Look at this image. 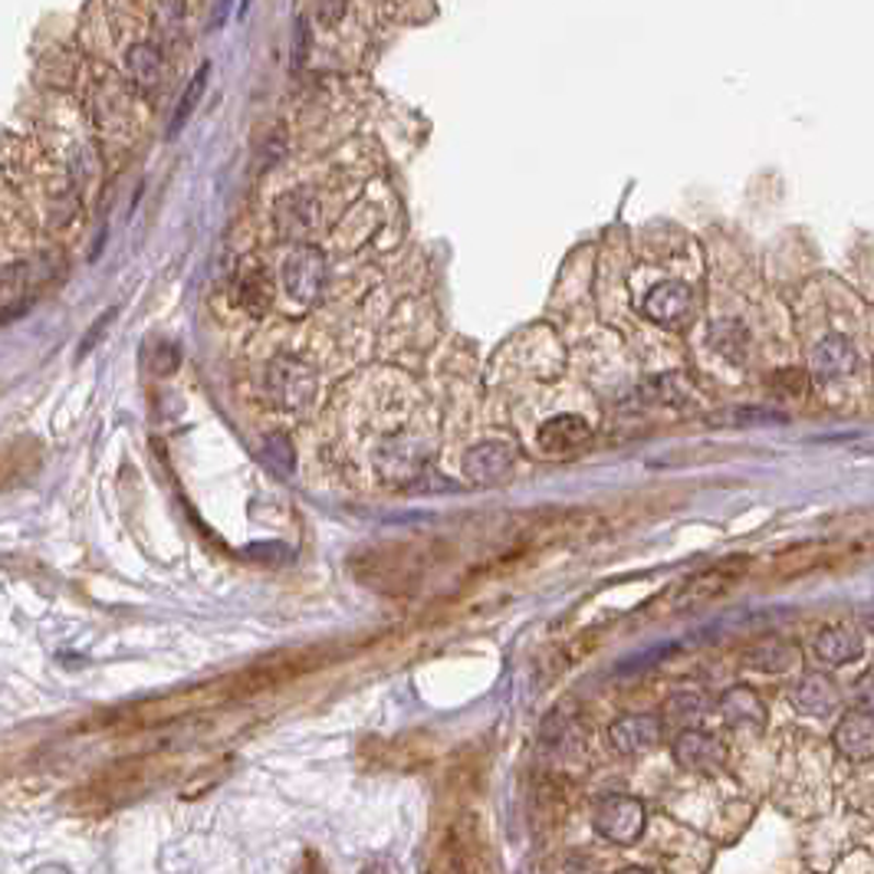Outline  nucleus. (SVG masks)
<instances>
[{"label":"nucleus","mask_w":874,"mask_h":874,"mask_svg":"<svg viewBox=\"0 0 874 874\" xmlns=\"http://www.w3.org/2000/svg\"><path fill=\"white\" fill-rule=\"evenodd\" d=\"M237 299L240 306H246L250 312H263L266 299H269V283L263 276V266H243L240 279H237Z\"/></svg>","instance_id":"f3484780"},{"label":"nucleus","mask_w":874,"mask_h":874,"mask_svg":"<svg viewBox=\"0 0 874 874\" xmlns=\"http://www.w3.org/2000/svg\"><path fill=\"white\" fill-rule=\"evenodd\" d=\"M207 76H210V66L204 62V66L194 72L191 85L184 89V95H181V102H177V108H174V118H171V125H168V135H177V131H181V125L191 118V112H194V105H197V99H200L204 85H207Z\"/></svg>","instance_id":"a211bd4d"},{"label":"nucleus","mask_w":874,"mask_h":874,"mask_svg":"<svg viewBox=\"0 0 874 874\" xmlns=\"http://www.w3.org/2000/svg\"><path fill=\"white\" fill-rule=\"evenodd\" d=\"M703 710H706V700L700 693H674L664 706V716L677 723H693Z\"/></svg>","instance_id":"6ab92c4d"},{"label":"nucleus","mask_w":874,"mask_h":874,"mask_svg":"<svg viewBox=\"0 0 874 874\" xmlns=\"http://www.w3.org/2000/svg\"><path fill=\"white\" fill-rule=\"evenodd\" d=\"M710 345L729 358V361H743L746 358V348H749V335L743 329V322H716L710 329Z\"/></svg>","instance_id":"dca6fc26"},{"label":"nucleus","mask_w":874,"mask_h":874,"mask_svg":"<svg viewBox=\"0 0 874 874\" xmlns=\"http://www.w3.org/2000/svg\"><path fill=\"white\" fill-rule=\"evenodd\" d=\"M591 437L588 424L575 414H555L549 417L542 427H539V450L549 453V457H565V453H575L578 447H585Z\"/></svg>","instance_id":"1a4fd4ad"},{"label":"nucleus","mask_w":874,"mask_h":874,"mask_svg":"<svg viewBox=\"0 0 874 874\" xmlns=\"http://www.w3.org/2000/svg\"><path fill=\"white\" fill-rule=\"evenodd\" d=\"M746 572V559H723L697 575H690L677 591H674V608H693V605H703L716 595H723L739 575Z\"/></svg>","instance_id":"f03ea898"},{"label":"nucleus","mask_w":874,"mask_h":874,"mask_svg":"<svg viewBox=\"0 0 874 874\" xmlns=\"http://www.w3.org/2000/svg\"><path fill=\"white\" fill-rule=\"evenodd\" d=\"M463 470L473 483H499L509 476L513 470V447L499 444V440H483L476 447H470L467 460H463Z\"/></svg>","instance_id":"9d476101"},{"label":"nucleus","mask_w":874,"mask_h":874,"mask_svg":"<svg viewBox=\"0 0 874 874\" xmlns=\"http://www.w3.org/2000/svg\"><path fill=\"white\" fill-rule=\"evenodd\" d=\"M854 368H858V352H854L848 335L831 332L812 348V378L815 381H838V378H848Z\"/></svg>","instance_id":"0eeeda50"},{"label":"nucleus","mask_w":874,"mask_h":874,"mask_svg":"<svg viewBox=\"0 0 874 874\" xmlns=\"http://www.w3.org/2000/svg\"><path fill=\"white\" fill-rule=\"evenodd\" d=\"M644 805L631 795H608L595 808V828L614 844H634L644 835Z\"/></svg>","instance_id":"f257e3e1"},{"label":"nucleus","mask_w":874,"mask_h":874,"mask_svg":"<svg viewBox=\"0 0 874 874\" xmlns=\"http://www.w3.org/2000/svg\"><path fill=\"white\" fill-rule=\"evenodd\" d=\"M608 739L618 752H644L660 739V716L654 713H631L608 726Z\"/></svg>","instance_id":"ddd939ff"},{"label":"nucleus","mask_w":874,"mask_h":874,"mask_svg":"<svg viewBox=\"0 0 874 874\" xmlns=\"http://www.w3.org/2000/svg\"><path fill=\"white\" fill-rule=\"evenodd\" d=\"M269 394L279 407H302L312 398V371L299 358H276L266 375Z\"/></svg>","instance_id":"39448f33"},{"label":"nucleus","mask_w":874,"mask_h":874,"mask_svg":"<svg viewBox=\"0 0 874 874\" xmlns=\"http://www.w3.org/2000/svg\"><path fill=\"white\" fill-rule=\"evenodd\" d=\"M871 631H874V618H871Z\"/></svg>","instance_id":"5701e85b"},{"label":"nucleus","mask_w":874,"mask_h":874,"mask_svg":"<svg viewBox=\"0 0 874 874\" xmlns=\"http://www.w3.org/2000/svg\"><path fill=\"white\" fill-rule=\"evenodd\" d=\"M854 706L874 716V670L861 674L854 683Z\"/></svg>","instance_id":"412c9836"},{"label":"nucleus","mask_w":874,"mask_h":874,"mask_svg":"<svg viewBox=\"0 0 874 874\" xmlns=\"http://www.w3.org/2000/svg\"><path fill=\"white\" fill-rule=\"evenodd\" d=\"M831 743L851 762L874 759V716L864 713V710L844 713V720H838V726L831 733Z\"/></svg>","instance_id":"6e6552de"},{"label":"nucleus","mask_w":874,"mask_h":874,"mask_svg":"<svg viewBox=\"0 0 874 874\" xmlns=\"http://www.w3.org/2000/svg\"><path fill=\"white\" fill-rule=\"evenodd\" d=\"M128 66H131V72L141 79V82H151L154 76H158V59H154V53L145 46V53H141V46L138 49H131V56H128Z\"/></svg>","instance_id":"aec40b11"},{"label":"nucleus","mask_w":874,"mask_h":874,"mask_svg":"<svg viewBox=\"0 0 874 874\" xmlns=\"http://www.w3.org/2000/svg\"><path fill=\"white\" fill-rule=\"evenodd\" d=\"M342 13H345V0H319V3H315V16H319L322 23H338Z\"/></svg>","instance_id":"4be33fe9"},{"label":"nucleus","mask_w":874,"mask_h":874,"mask_svg":"<svg viewBox=\"0 0 874 874\" xmlns=\"http://www.w3.org/2000/svg\"><path fill=\"white\" fill-rule=\"evenodd\" d=\"M789 700L798 713L828 716L838 706V683L825 670H812L789 690Z\"/></svg>","instance_id":"f8f14e48"},{"label":"nucleus","mask_w":874,"mask_h":874,"mask_svg":"<svg viewBox=\"0 0 874 874\" xmlns=\"http://www.w3.org/2000/svg\"><path fill=\"white\" fill-rule=\"evenodd\" d=\"M812 651L821 664H851L864 654V641L844 624H828L815 634Z\"/></svg>","instance_id":"4468645a"},{"label":"nucleus","mask_w":874,"mask_h":874,"mask_svg":"<svg viewBox=\"0 0 874 874\" xmlns=\"http://www.w3.org/2000/svg\"><path fill=\"white\" fill-rule=\"evenodd\" d=\"M743 667L749 670H762V674H785L802 667V651L795 641H782V637H769V641H756L752 647H746L739 654Z\"/></svg>","instance_id":"9b49d317"},{"label":"nucleus","mask_w":874,"mask_h":874,"mask_svg":"<svg viewBox=\"0 0 874 874\" xmlns=\"http://www.w3.org/2000/svg\"><path fill=\"white\" fill-rule=\"evenodd\" d=\"M283 283H286V292L299 302H312L319 299L322 292V283H325V263H322V253L319 250H299L286 260L283 266Z\"/></svg>","instance_id":"423d86ee"},{"label":"nucleus","mask_w":874,"mask_h":874,"mask_svg":"<svg viewBox=\"0 0 874 874\" xmlns=\"http://www.w3.org/2000/svg\"><path fill=\"white\" fill-rule=\"evenodd\" d=\"M644 315L657 325H667V329H677L680 322L690 319V309H693V292L687 283L680 279H667V283H657L644 302H641Z\"/></svg>","instance_id":"20e7f679"},{"label":"nucleus","mask_w":874,"mask_h":874,"mask_svg":"<svg viewBox=\"0 0 874 874\" xmlns=\"http://www.w3.org/2000/svg\"><path fill=\"white\" fill-rule=\"evenodd\" d=\"M720 713L729 726H746V729L766 726V703L749 687H729L720 697Z\"/></svg>","instance_id":"2eb2a0df"},{"label":"nucleus","mask_w":874,"mask_h":874,"mask_svg":"<svg viewBox=\"0 0 874 874\" xmlns=\"http://www.w3.org/2000/svg\"><path fill=\"white\" fill-rule=\"evenodd\" d=\"M674 759L680 769L687 772H700V775H713L726 766V746L703 729H683L674 739Z\"/></svg>","instance_id":"7ed1b4c3"}]
</instances>
